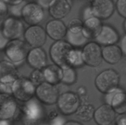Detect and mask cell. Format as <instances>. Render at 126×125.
<instances>
[{
	"instance_id": "cell-34",
	"label": "cell",
	"mask_w": 126,
	"mask_h": 125,
	"mask_svg": "<svg viewBox=\"0 0 126 125\" xmlns=\"http://www.w3.org/2000/svg\"><path fill=\"white\" fill-rule=\"evenodd\" d=\"M116 125H126V113L119 114L115 119Z\"/></svg>"
},
{
	"instance_id": "cell-33",
	"label": "cell",
	"mask_w": 126,
	"mask_h": 125,
	"mask_svg": "<svg viewBox=\"0 0 126 125\" xmlns=\"http://www.w3.org/2000/svg\"><path fill=\"white\" fill-rule=\"evenodd\" d=\"M83 26V21L79 18L72 19L68 23V28H75V27H82Z\"/></svg>"
},
{
	"instance_id": "cell-26",
	"label": "cell",
	"mask_w": 126,
	"mask_h": 125,
	"mask_svg": "<svg viewBox=\"0 0 126 125\" xmlns=\"http://www.w3.org/2000/svg\"><path fill=\"white\" fill-rule=\"evenodd\" d=\"M82 50L73 48L69 54L68 59V66L73 68H79L84 65Z\"/></svg>"
},
{
	"instance_id": "cell-16",
	"label": "cell",
	"mask_w": 126,
	"mask_h": 125,
	"mask_svg": "<svg viewBox=\"0 0 126 125\" xmlns=\"http://www.w3.org/2000/svg\"><path fill=\"white\" fill-rule=\"evenodd\" d=\"M26 60L31 67L34 69L42 70L47 66V55L41 47L32 48L29 50Z\"/></svg>"
},
{
	"instance_id": "cell-24",
	"label": "cell",
	"mask_w": 126,
	"mask_h": 125,
	"mask_svg": "<svg viewBox=\"0 0 126 125\" xmlns=\"http://www.w3.org/2000/svg\"><path fill=\"white\" fill-rule=\"evenodd\" d=\"M103 60L110 64H116L121 60L123 56L121 48L116 45L105 46L102 49Z\"/></svg>"
},
{
	"instance_id": "cell-27",
	"label": "cell",
	"mask_w": 126,
	"mask_h": 125,
	"mask_svg": "<svg viewBox=\"0 0 126 125\" xmlns=\"http://www.w3.org/2000/svg\"><path fill=\"white\" fill-rule=\"evenodd\" d=\"M62 68L63 76L61 83L66 85H71L75 83L78 79V74L73 67L66 66Z\"/></svg>"
},
{
	"instance_id": "cell-20",
	"label": "cell",
	"mask_w": 126,
	"mask_h": 125,
	"mask_svg": "<svg viewBox=\"0 0 126 125\" xmlns=\"http://www.w3.org/2000/svg\"><path fill=\"white\" fill-rule=\"evenodd\" d=\"M18 77L16 65L9 60L0 61V83H13Z\"/></svg>"
},
{
	"instance_id": "cell-25",
	"label": "cell",
	"mask_w": 126,
	"mask_h": 125,
	"mask_svg": "<svg viewBox=\"0 0 126 125\" xmlns=\"http://www.w3.org/2000/svg\"><path fill=\"white\" fill-rule=\"evenodd\" d=\"M95 110V109L92 104H81L75 114L79 120L83 122H88L94 118Z\"/></svg>"
},
{
	"instance_id": "cell-3",
	"label": "cell",
	"mask_w": 126,
	"mask_h": 125,
	"mask_svg": "<svg viewBox=\"0 0 126 125\" xmlns=\"http://www.w3.org/2000/svg\"><path fill=\"white\" fill-rule=\"evenodd\" d=\"M120 82L119 73L113 69L103 70L95 79L97 89L103 94H107L118 88Z\"/></svg>"
},
{
	"instance_id": "cell-6",
	"label": "cell",
	"mask_w": 126,
	"mask_h": 125,
	"mask_svg": "<svg viewBox=\"0 0 126 125\" xmlns=\"http://www.w3.org/2000/svg\"><path fill=\"white\" fill-rule=\"evenodd\" d=\"M57 104L59 112L62 115H71L76 112L81 105V99L76 93L66 91L60 94Z\"/></svg>"
},
{
	"instance_id": "cell-14",
	"label": "cell",
	"mask_w": 126,
	"mask_h": 125,
	"mask_svg": "<svg viewBox=\"0 0 126 125\" xmlns=\"http://www.w3.org/2000/svg\"><path fill=\"white\" fill-rule=\"evenodd\" d=\"M120 40L118 31L110 25L103 24L99 34L95 39L96 42L103 46L114 45Z\"/></svg>"
},
{
	"instance_id": "cell-30",
	"label": "cell",
	"mask_w": 126,
	"mask_h": 125,
	"mask_svg": "<svg viewBox=\"0 0 126 125\" xmlns=\"http://www.w3.org/2000/svg\"><path fill=\"white\" fill-rule=\"evenodd\" d=\"M116 8L119 15L126 18V0H117Z\"/></svg>"
},
{
	"instance_id": "cell-7",
	"label": "cell",
	"mask_w": 126,
	"mask_h": 125,
	"mask_svg": "<svg viewBox=\"0 0 126 125\" xmlns=\"http://www.w3.org/2000/svg\"><path fill=\"white\" fill-rule=\"evenodd\" d=\"M60 94L57 85L44 82L36 86L35 97L41 104L47 105L57 104Z\"/></svg>"
},
{
	"instance_id": "cell-4",
	"label": "cell",
	"mask_w": 126,
	"mask_h": 125,
	"mask_svg": "<svg viewBox=\"0 0 126 125\" xmlns=\"http://www.w3.org/2000/svg\"><path fill=\"white\" fill-rule=\"evenodd\" d=\"M25 25L20 18L9 16L2 21L0 31L9 40L20 39L23 36Z\"/></svg>"
},
{
	"instance_id": "cell-5",
	"label": "cell",
	"mask_w": 126,
	"mask_h": 125,
	"mask_svg": "<svg viewBox=\"0 0 126 125\" xmlns=\"http://www.w3.org/2000/svg\"><path fill=\"white\" fill-rule=\"evenodd\" d=\"M73 48L68 42L63 39L53 43L49 49V56L54 64L61 67L68 66L69 54Z\"/></svg>"
},
{
	"instance_id": "cell-19",
	"label": "cell",
	"mask_w": 126,
	"mask_h": 125,
	"mask_svg": "<svg viewBox=\"0 0 126 125\" xmlns=\"http://www.w3.org/2000/svg\"><path fill=\"white\" fill-rule=\"evenodd\" d=\"M82 28L83 26L68 28L65 36V40L73 48H83V47L89 42V39L86 36Z\"/></svg>"
},
{
	"instance_id": "cell-17",
	"label": "cell",
	"mask_w": 126,
	"mask_h": 125,
	"mask_svg": "<svg viewBox=\"0 0 126 125\" xmlns=\"http://www.w3.org/2000/svg\"><path fill=\"white\" fill-rule=\"evenodd\" d=\"M116 114L111 105L104 104L95 109L94 119L98 125H110L115 121Z\"/></svg>"
},
{
	"instance_id": "cell-36",
	"label": "cell",
	"mask_w": 126,
	"mask_h": 125,
	"mask_svg": "<svg viewBox=\"0 0 126 125\" xmlns=\"http://www.w3.org/2000/svg\"><path fill=\"white\" fill-rule=\"evenodd\" d=\"M36 2L43 9H49L55 0H36Z\"/></svg>"
},
{
	"instance_id": "cell-38",
	"label": "cell",
	"mask_w": 126,
	"mask_h": 125,
	"mask_svg": "<svg viewBox=\"0 0 126 125\" xmlns=\"http://www.w3.org/2000/svg\"><path fill=\"white\" fill-rule=\"evenodd\" d=\"M65 123L64 118L60 116H56L52 118L51 125H63Z\"/></svg>"
},
{
	"instance_id": "cell-21",
	"label": "cell",
	"mask_w": 126,
	"mask_h": 125,
	"mask_svg": "<svg viewBox=\"0 0 126 125\" xmlns=\"http://www.w3.org/2000/svg\"><path fill=\"white\" fill-rule=\"evenodd\" d=\"M48 9L54 19L61 20L70 13L71 6L68 0H55Z\"/></svg>"
},
{
	"instance_id": "cell-1",
	"label": "cell",
	"mask_w": 126,
	"mask_h": 125,
	"mask_svg": "<svg viewBox=\"0 0 126 125\" xmlns=\"http://www.w3.org/2000/svg\"><path fill=\"white\" fill-rule=\"evenodd\" d=\"M36 86L30 78L19 77L12 83V96L17 100L25 103L35 96Z\"/></svg>"
},
{
	"instance_id": "cell-9",
	"label": "cell",
	"mask_w": 126,
	"mask_h": 125,
	"mask_svg": "<svg viewBox=\"0 0 126 125\" xmlns=\"http://www.w3.org/2000/svg\"><path fill=\"white\" fill-rule=\"evenodd\" d=\"M22 18L30 26L38 25L44 20V9L37 2L26 3L22 9Z\"/></svg>"
},
{
	"instance_id": "cell-22",
	"label": "cell",
	"mask_w": 126,
	"mask_h": 125,
	"mask_svg": "<svg viewBox=\"0 0 126 125\" xmlns=\"http://www.w3.org/2000/svg\"><path fill=\"white\" fill-rule=\"evenodd\" d=\"M103 25L102 20L97 17H90L83 22L84 33L89 39H95L99 34Z\"/></svg>"
},
{
	"instance_id": "cell-42",
	"label": "cell",
	"mask_w": 126,
	"mask_h": 125,
	"mask_svg": "<svg viewBox=\"0 0 126 125\" xmlns=\"http://www.w3.org/2000/svg\"><path fill=\"white\" fill-rule=\"evenodd\" d=\"M123 28H124V30L126 34V18H125L124 22H123Z\"/></svg>"
},
{
	"instance_id": "cell-18",
	"label": "cell",
	"mask_w": 126,
	"mask_h": 125,
	"mask_svg": "<svg viewBox=\"0 0 126 125\" xmlns=\"http://www.w3.org/2000/svg\"><path fill=\"white\" fill-rule=\"evenodd\" d=\"M67 26L61 20L53 19L49 21L46 25V34L50 39L55 41L62 40L65 38Z\"/></svg>"
},
{
	"instance_id": "cell-8",
	"label": "cell",
	"mask_w": 126,
	"mask_h": 125,
	"mask_svg": "<svg viewBox=\"0 0 126 125\" xmlns=\"http://www.w3.org/2000/svg\"><path fill=\"white\" fill-rule=\"evenodd\" d=\"M82 51L85 64L96 67L102 62V48L95 41L89 42L83 47Z\"/></svg>"
},
{
	"instance_id": "cell-15",
	"label": "cell",
	"mask_w": 126,
	"mask_h": 125,
	"mask_svg": "<svg viewBox=\"0 0 126 125\" xmlns=\"http://www.w3.org/2000/svg\"><path fill=\"white\" fill-rule=\"evenodd\" d=\"M23 112L25 121L29 122L30 124L34 123L41 118L43 115V108L38 99H32L25 103Z\"/></svg>"
},
{
	"instance_id": "cell-41",
	"label": "cell",
	"mask_w": 126,
	"mask_h": 125,
	"mask_svg": "<svg viewBox=\"0 0 126 125\" xmlns=\"http://www.w3.org/2000/svg\"><path fill=\"white\" fill-rule=\"evenodd\" d=\"M0 125H11L9 120H0Z\"/></svg>"
},
{
	"instance_id": "cell-35",
	"label": "cell",
	"mask_w": 126,
	"mask_h": 125,
	"mask_svg": "<svg viewBox=\"0 0 126 125\" xmlns=\"http://www.w3.org/2000/svg\"><path fill=\"white\" fill-rule=\"evenodd\" d=\"M119 42V47L121 48L123 55L126 57V34H124L121 38H120Z\"/></svg>"
},
{
	"instance_id": "cell-29",
	"label": "cell",
	"mask_w": 126,
	"mask_h": 125,
	"mask_svg": "<svg viewBox=\"0 0 126 125\" xmlns=\"http://www.w3.org/2000/svg\"><path fill=\"white\" fill-rule=\"evenodd\" d=\"M25 4L24 2L18 5H15V6H11L9 10V12L11 13V16L18 17V18H22V11L23 6Z\"/></svg>"
},
{
	"instance_id": "cell-2",
	"label": "cell",
	"mask_w": 126,
	"mask_h": 125,
	"mask_svg": "<svg viewBox=\"0 0 126 125\" xmlns=\"http://www.w3.org/2000/svg\"><path fill=\"white\" fill-rule=\"evenodd\" d=\"M28 44L21 39L9 40L4 50V55L7 60L16 65L21 64L27 60L29 52Z\"/></svg>"
},
{
	"instance_id": "cell-39",
	"label": "cell",
	"mask_w": 126,
	"mask_h": 125,
	"mask_svg": "<svg viewBox=\"0 0 126 125\" xmlns=\"http://www.w3.org/2000/svg\"><path fill=\"white\" fill-rule=\"evenodd\" d=\"M4 1L7 5L10 6H15V5H18L24 2L25 0H2Z\"/></svg>"
},
{
	"instance_id": "cell-40",
	"label": "cell",
	"mask_w": 126,
	"mask_h": 125,
	"mask_svg": "<svg viewBox=\"0 0 126 125\" xmlns=\"http://www.w3.org/2000/svg\"><path fill=\"white\" fill-rule=\"evenodd\" d=\"M63 125H82L81 123L76 121H68L67 122H65Z\"/></svg>"
},
{
	"instance_id": "cell-31",
	"label": "cell",
	"mask_w": 126,
	"mask_h": 125,
	"mask_svg": "<svg viewBox=\"0 0 126 125\" xmlns=\"http://www.w3.org/2000/svg\"><path fill=\"white\" fill-rule=\"evenodd\" d=\"M9 12L8 6L2 0H0V22L3 21L7 17Z\"/></svg>"
},
{
	"instance_id": "cell-11",
	"label": "cell",
	"mask_w": 126,
	"mask_h": 125,
	"mask_svg": "<svg viewBox=\"0 0 126 125\" xmlns=\"http://www.w3.org/2000/svg\"><path fill=\"white\" fill-rule=\"evenodd\" d=\"M105 94V104L111 105L116 113H126V91L124 89L118 87Z\"/></svg>"
},
{
	"instance_id": "cell-37",
	"label": "cell",
	"mask_w": 126,
	"mask_h": 125,
	"mask_svg": "<svg viewBox=\"0 0 126 125\" xmlns=\"http://www.w3.org/2000/svg\"><path fill=\"white\" fill-rule=\"evenodd\" d=\"M10 40L6 38L0 31V50H4Z\"/></svg>"
},
{
	"instance_id": "cell-13",
	"label": "cell",
	"mask_w": 126,
	"mask_h": 125,
	"mask_svg": "<svg viewBox=\"0 0 126 125\" xmlns=\"http://www.w3.org/2000/svg\"><path fill=\"white\" fill-rule=\"evenodd\" d=\"M18 110V103L12 95L0 94V120H9Z\"/></svg>"
},
{
	"instance_id": "cell-12",
	"label": "cell",
	"mask_w": 126,
	"mask_h": 125,
	"mask_svg": "<svg viewBox=\"0 0 126 125\" xmlns=\"http://www.w3.org/2000/svg\"><path fill=\"white\" fill-rule=\"evenodd\" d=\"M115 7L113 0H92L91 5L94 15L101 20L110 18L114 13Z\"/></svg>"
},
{
	"instance_id": "cell-28",
	"label": "cell",
	"mask_w": 126,
	"mask_h": 125,
	"mask_svg": "<svg viewBox=\"0 0 126 125\" xmlns=\"http://www.w3.org/2000/svg\"><path fill=\"white\" fill-rule=\"evenodd\" d=\"M29 78L36 86L45 82L43 71L40 69H34L30 74Z\"/></svg>"
},
{
	"instance_id": "cell-32",
	"label": "cell",
	"mask_w": 126,
	"mask_h": 125,
	"mask_svg": "<svg viewBox=\"0 0 126 125\" xmlns=\"http://www.w3.org/2000/svg\"><path fill=\"white\" fill-rule=\"evenodd\" d=\"M12 83H0V94H6L12 95Z\"/></svg>"
},
{
	"instance_id": "cell-23",
	"label": "cell",
	"mask_w": 126,
	"mask_h": 125,
	"mask_svg": "<svg viewBox=\"0 0 126 125\" xmlns=\"http://www.w3.org/2000/svg\"><path fill=\"white\" fill-rule=\"evenodd\" d=\"M45 82L57 85L62 79V68L55 64L47 65L42 69Z\"/></svg>"
},
{
	"instance_id": "cell-10",
	"label": "cell",
	"mask_w": 126,
	"mask_h": 125,
	"mask_svg": "<svg viewBox=\"0 0 126 125\" xmlns=\"http://www.w3.org/2000/svg\"><path fill=\"white\" fill-rule=\"evenodd\" d=\"M45 29L39 25L29 26L25 29L23 38L25 42L32 48L42 47L47 39Z\"/></svg>"
}]
</instances>
